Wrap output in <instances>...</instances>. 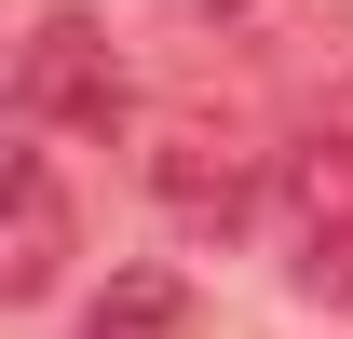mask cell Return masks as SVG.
<instances>
[{"label": "cell", "mask_w": 353, "mask_h": 339, "mask_svg": "<svg viewBox=\"0 0 353 339\" xmlns=\"http://www.w3.org/2000/svg\"><path fill=\"white\" fill-rule=\"evenodd\" d=\"M285 271H299L312 312H353V217H340V231H299V258H285Z\"/></svg>", "instance_id": "8992f818"}, {"label": "cell", "mask_w": 353, "mask_h": 339, "mask_svg": "<svg viewBox=\"0 0 353 339\" xmlns=\"http://www.w3.org/2000/svg\"><path fill=\"white\" fill-rule=\"evenodd\" d=\"M163 14H190V28H218V14H245V0H163Z\"/></svg>", "instance_id": "52a82bcc"}, {"label": "cell", "mask_w": 353, "mask_h": 339, "mask_svg": "<svg viewBox=\"0 0 353 339\" xmlns=\"http://www.w3.org/2000/svg\"><path fill=\"white\" fill-rule=\"evenodd\" d=\"M176 326H190V285H176V271H150V258H136V271H109V298L82 312V339H176Z\"/></svg>", "instance_id": "277c9868"}, {"label": "cell", "mask_w": 353, "mask_h": 339, "mask_svg": "<svg viewBox=\"0 0 353 339\" xmlns=\"http://www.w3.org/2000/svg\"><path fill=\"white\" fill-rule=\"evenodd\" d=\"M14 123L28 136H123V54L95 14H41L14 41Z\"/></svg>", "instance_id": "6da1fadb"}, {"label": "cell", "mask_w": 353, "mask_h": 339, "mask_svg": "<svg viewBox=\"0 0 353 339\" xmlns=\"http://www.w3.org/2000/svg\"><path fill=\"white\" fill-rule=\"evenodd\" d=\"M150 204H163L176 231L231 245V231L259 217V150L218 136V123H163V136H150Z\"/></svg>", "instance_id": "7a4b0ae2"}, {"label": "cell", "mask_w": 353, "mask_h": 339, "mask_svg": "<svg viewBox=\"0 0 353 339\" xmlns=\"http://www.w3.org/2000/svg\"><path fill=\"white\" fill-rule=\"evenodd\" d=\"M68 245H82L68 176H54L41 150H14V176H0V298H14V312L54 298V285H68Z\"/></svg>", "instance_id": "3957f363"}, {"label": "cell", "mask_w": 353, "mask_h": 339, "mask_svg": "<svg viewBox=\"0 0 353 339\" xmlns=\"http://www.w3.org/2000/svg\"><path fill=\"white\" fill-rule=\"evenodd\" d=\"M285 204H299V231H340L353 217V136H299L285 150Z\"/></svg>", "instance_id": "5b68a950"}]
</instances>
